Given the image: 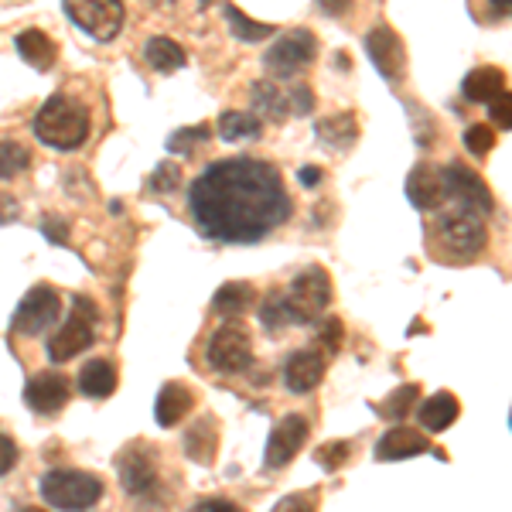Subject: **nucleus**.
<instances>
[{
	"label": "nucleus",
	"mask_w": 512,
	"mask_h": 512,
	"mask_svg": "<svg viewBox=\"0 0 512 512\" xmlns=\"http://www.w3.org/2000/svg\"><path fill=\"white\" fill-rule=\"evenodd\" d=\"M434 229H437V243H441L451 256H465V260H472L475 253H482L485 243H489L485 216L461 202L454 205V209H444Z\"/></svg>",
	"instance_id": "3"
},
{
	"label": "nucleus",
	"mask_w": 512,
	"mask_h": 512,
	"mask_svg": "<svg viewBox=\"0 0 512 512\" xmlns=\"http://www.w3.org/2000/svg\"><path fill=\"white\" fill-rule=\"evenodd\" d=\"M226 21H229V31H233V38H239V41H263V38H274V24H260V21H250L246 18L239 7H233V4H226Z\"/></svg>",
	"instance_id": "30"
},
{
	"label": "nucleus",
	"mask_w": 512,
	"mask_h": 512,
	"mask_svg": "<svg viewBox=\"0 0 512 512\" xmlns=\"http://www.w3.org/2000/svg\"><path fill=\"white\" fill-rule=\"evenodd\" d=\"M188 212L202 236L219 243H260L291 219V195L274 164L226 158L195 178Z\"/></svg>",
	"instance_id": "1"
},
{
	"label": "nucleus",
	"mask_w": 512,
	"mask_h": 512,
	"mask_svg": "<svg viewBox=\"0 0 512 512\" xmlns=\"http://www.w3.org/2000/svg\"><path fill=\"white\" fill-rule=\"evenodd\" d=\"M62 11L76 28L96 41H113L123 28L120 0H62Z\"/></svg>",
	"instance_id": "9"
},
{
	"label": "nucleus",
	"mask_w": 512,
	"mask_h": 512,
	"mask_svg": "<svg viewBox=\"0 0 512 512\" xmlns=\"http://www.w3.org/2000/svg\"><path fill=\"white\" fill-rule=\"evenodd\" d=\"M253 106L256 113H263L267 120H287V113H291V99L287 93H280L274 82H253Z\"/></svg>",
	"instance_id": "28"
},
{
	"label": "nucleus",
	"mask_w": 512,
	"mask_h": 512,
	"mask_svg": "<svg viewBox=\"0 0 512 512\" xmlns=\"http://www.w3.org/2000/svg\"><path fill=\"white\" fill-rule=\"evenodd\" d=\"M260 321H263V328H267V332H280V328L294 325L291 311H287V297L280 291H270L267 301H263V308H260Z\"/></svg>",
	"instance_id": "32"
},
{
	"label": "nucleus",
	"mask_w": 512,
	"mask_h": 512,
	"mask_svg": "<svg viewBox=\"0 0 512 512\" xmlns=\"http://www.w3.org/2000/svg\"><path fill=\"white\" fill-rule=\"evenodd\" d=\"M41 499L59 512H86L103 499V482L89 472H48L41 478Z\"/></svg>",
	"instance_id": "4"
},
{
	"label": "nucleus",
	"mask_w": 512,
	"mask_h": 512,
	"mask_svg": "<svg viewBox=\"0 0 512 512\" xmlns=\"http://www.w3.org/2000/svg\"><path fill=\"white\" fill-rule=\"evenodd\" d=\"M31 164V151L18 140H0V181L18 178Z\"/></svg>",
	"instance_id": "31"
},
{
	"label": "nucleus",
	"mask_w": 512,
	"mask_h": 512,
	"mask_svg": "<svg viewBox=\"0 0 512 512\" xmlns=\"http://www.w3.org/2000/svg\"><path fill=\"white\" fill-rule=\"evenodd\" d=\"M366 52L383 79H390V82L403 79V72H407V48H403V38L396 35L390 24H376V28L369 31Z\"/></svg>",
	"instance_id": "13"
},
{
	"label": "nucleus",
	"mask_w": 512,
	"mask_h": 512,
	"mask_svg": "<svg viewBox=\"0 0 512 512\" xmlns=\"http://www.w3.org/2000/svg\"><path fill=\"white\" fill-rule=\"evenodd\" d=\"M253 297H256L253 284H246V280H229V284H222L216 297H212V311L226 318L243 315V311H250Z\"/></svg>",
	"instance_id": "26"
},
{
	"label": "nucleus",
	"mask_w": 512,
	"mask_h": 512,
	"mask_svg": "<svg viewBox=\"0 0 512 512\" xmlns=\"http://www.w3.org/2000/svg\"><path fill=\"white\" fill-rule=\"evenodd\" d=\"M489 7H495V11H502V14H512V0H489Z\"/></svg>",
	"instance_id": "48"
},
{
	"label": "nucleus",
	"mask_w": 512,
	"mask_h": 512,
	"mask_svg": "<svg viewBox=\"0 0 512 512\" xmlns=\"http://www.w3.org/2000/svg\"><path fill=\"white\" fill-rule=\"evenodd\" d=\"M21 216V205H18V198H11V195H0V226H7V222H14Z\"/></svg>",
	"instance_id": "45"
},
{
	"label": "nucleus",
	"mask_w": 512,
	"mask_h": 512,
	"mask_svg": "<svg viewBox=\"0 0 512 512\" xmlns=\"http://www.w3.org/2000/svg\"><path fill=\"white\" fill-rule=\"evenodd\" d=\"M284 297H287V311H291L294 325H311V321H318L325 315L328 304H332V277L321 267H308L291 280V291Z\"/></svg>",
	"instance_id": "6"
},
{
	"label": "nucleus",
	"mask_w": 512,
	"mask_h": 512,
	"mask_svg": "<svg viewBox=\"0 0 512 512\" xmlns=\"http://www.w3.org/2000/svg\"><path fill=\"white\" fill-rule=\"evenodd\" d=\"M506 89V76H502V69H495V65H478L465 76L461 82V96L468 99V103H492L495 96Z\"/></svg>",
	"instance_id": "21"
},
{
	"label": "nucleus",
	"mask_w": 512,
	"mask_h": 512,
	"mask_svg": "<svg viewBox=\"0 0 512 512\" xmlns=\"http://www.w3.org/2000/svg\"><path fill=\"white\" fill-rule=\"evenodd\" d=\"M417 393H420V386H417V383L400 386V390H396V393L390 396V400H386L383 407H379V414L390 417V420H403V417L410 414V407L417 403Z\"/></svg>",
	"instance_id": "33"
},
{
	"label": "nucleus",
	"mask_w": 512,
	"mask_h": 512,
	"mask_svg": "<svg viewBox=\"0 0 512 512\" xmlns=\"http://www.w3.org/2000/svg\"><path fill=\"white\" fill-rule=\"evenodd\" d=\"M205 362H209V369L226 373V376L250 369V362H253V338H250V332H246L243 325H236V321L222 325L219 332L209 338V345H205Z\"/></svg>",
	"instance_id": "8"
},
{
	"label": "nucleus",
	"mask_w": 512,
	"mask_h": 512,
	"mask_svg": "<svg viewBox=\"0 0 512 512\" xmlns=\"http://www.w3.org/2000/svg\"><path fill=\"white\" fill-rule=\"evenodd\" d=\"M35 137L55 151H76L89 137V110L72 96H52L35 117Z\"/></svg>",
	"instance_id": "2"
},
{
	"label": "nucleus",
	"mask_w": 512,
	"mask_h": 512,
	"mask_svg": "<svg viewBox=\"0 0 512 512\" xmlns=\"http://www.w3.org/2000/svg\"><path fill=\"white\" fill-rule=\"evenodd\" d=\"M325 355L315 352V349H301L294 352L291 359H287L284 366V383L291 393H311L315 386H321V379H325Z\"/></svg>",
	"instance_id": "17"
},
{
	"label": "nucleus",
	"mask_w": 512,
	"mask_h": 512,
	"mask_svg": "<svg viewBox=\"0 0 512 512\" xmlns=\"http://www.w3.org/2000/svg\"><path fill=\"white\" fill-rule=\"evenodd\" d=\"M41 233L52 239V243L65 246V243H69V222H65L62 216H45V219H41Z\"/></svg>",
	"instance_id": "41"
},
{
	"label": "nucleus",
	"mask_w": 512,
	"mask_h": 512,
	"mask_svg": "<svg viewBox=\"0 0 512 512\" xmlns=\"http://www.w3.org/2000/svg\"><path fill=\"white\" fill-rule=\"evenodd\" d=\"M287 99H291V110L294 113H311V110H315V96H311L308 86L291 89V93H287Z\"/></svg>",
	"instance_id": "43"
},
{
	"label": "nucleus",
	"mask_w": 512,
	"mask_h": 512,
	"mask_svg": "<svg viewBox=\"0 0 512 512\" xmlns=\"http://www.w3.org/2000/svg\"><path fill=\"white\" fill-rule=\"evenodd\" d=\"M318 7L328 14V18H342V14L352 7V0H318Z\"/></svg>",
	"instance_id": "47"
},
{
	"label": "nucleus",
	"mask_w": 512,
	"mask_h": 512,
	"mask_svg": "<svg viewBox=\"0 0 512 512\" xmlns=\"http://www.w3.org/2000/svg\"><path fill=\"white\" fill-rule=\"evenodd\" d=\"M202 140H209V127H185V130H175V134L168 137V151L175 154H192Z\"/></svg>",
	"instance_id": "35"
},
{
	"label": "nucleus",
	"mask_w": 512,
	"mask_h": 512,
	"mask_svg": "<svg viewBox=\"0 0 512 512\" xmlns=\"http://www.w3.org/2000/svg\"><path fill=\"white\" fill-rule=\"evenodd\" d=\"M144 59L151 65L154 72H164V76H171V72H178L181 65H185V52H181V45H175L171 38H151L144 48Z\"/></svg>",
	"instance_id": "27"
},
{
	"label": "nucleus",
	"mask_w": 512,
	"mask_h": 512,
	"mask_svg": "<svg viewBox=\"0 0 512 512\" xmlns=\"http://www.w3.org/2000/svg\"><path fill=\"white\" fill-rule=\"evenodd\" d=\"M59 311H62V301H59V291L48 284H38L24 294V301L18 304L14 311V332L18 335H41L59 321Z\"/></svg>",
	"instance_id": "11"
},
{
	"label": "nucleus",
	"mask_w": 512,
	"mask_h": 512,
	"mask_svg": "<svg viewBox=\"0 0 512 512\" xmlns=\"http://www.w3.org/2000/svg\"><path fill=\"white\" fill-rule=\"evenodd\" d=\"M216 451H219V427H216V417H198L185 434V454L195 461V465H212L216 461Z\"/></svg>",
	"instance_id": "20"
},
{
	"label": "nucleus",
	"mask_w": 512,
	"mask_h": 512,
	"mask_svg": "<svg viewBox=\"0 0 512 512\" xmlns=\"http://www.w3.org/2000/svg\"><path fill=\"white\" fill-rule=\"evenodd\" d=\"M24 403H28L35 414L48 417L59 414V410L69 403V383L59 373H38L24 383Z\"/></svg>",
	"instance_id": "15"
},
{
	"label": "nucleus",
	"mask_w": 512,
	"mask_h": 512,
	"mask_svg": "<svg viewBox=\"0 0 512 512\" xmlns=\"http://www.w3.org/2000/svg\"><path fill=\"white\" fill-rule=\"evenodd\" d=\"M318 338H321V345H325L328 352H338V349H342V338H345L342 321H338V318H328L325 325H321Z\"/></svg>",
	"instance_id": "40"
},
{
	"label": "nucleus",
	"mask_w": 512,
	"mask_h": 512,
	"mask_svg": "<svg viewBox=\"0 0 512 512\" xmlns=\"http://www.w3.org/2000/svg\"><path fill=\"white\" fill-rule=\"evenodd\" d=\"M79 390L89 396V400H106L113 390H117V366L110 359H93L82 366L79 373Z\"/></svg>",
	"instance_id": "23"
},
{
	"label": "nucleus",
	"mask_w": 512,
	"mask_h": 512,
	"mask_svg": "<svg viewBox=\"0 0 512 512\" xmlns=\"http://www.w3.org/2000/svg\"><path fill=\"white\" fill-rule=\"evenodd\" d=\"M274 512H318V489L291 492L277 502Z\"/></svg>",
	"instance_id": "38"
},
{
	"label": "nucleus",
	"mask_w": 512,
	"mask_h": 512,
	"mask_svg": "<svg viewBox=\"0 0 512 512\" xmlns=\"http://www.w3.org/2000/svg\"><path fill=\"white\" fill-rule=\"evenodd\" d=\"M489 120L499 130H512V93L509 89H502V93L489 103Z\"/></svg>",
	"instance_id": "39"
},
{
	"label": "nucleus",
	"mask_w": 512,
	"mask_h": 512,
	"mask_svg": "<svg viewBox=\"0 0 512 512\" xmlns=\"http://www.w3.org/2000/svg\"><path fill=\"white\" fill-rule=\"evenodd\" d=\"M318 55V41L308 28H294L287 31L284 38L274 41L267 55H263V65H267L270 79H294L297 72H304Z\"/></svg>",
	"instance_id": "7"
},
{
	"label": "nucleus",
	"mask_w": 512,
	"mask_h": 512,
	"mask_svg": "<svg viewBox=\"0 0 512 512\" xmlns=\"http://www.w3.org/2000/svg\"><path fill=\"white\" fill-rule=\"evenodd\" d=\"M14 48H18V55H21V59L28 62L31 69H38V72L52 69L55 55H59V48H55V41L48 38L45 31H38V28L21 31V35L14 38Z\"/></svg>",
	"instance_id": "22"
},
{
	"label": "nucleus",
	"mask_w": 512,
	"mask_h": 512,
	"mask_svg": "<svg viewBox=\"0 0 512 512\" xmlns=\"http://www.w3.org/2000/svg\"><path fill=\"white\" fill-rule=\"evenodd\" d=\"M18 465V448H14V441L7 434H0V478H4L11 468Z\"/></svg>",
	"instance_id": "42"
},
{
	"label": "nucleus",
	"mask_w": 512,
	"mask_h": 512,
	"mask_svg": "<svg viewBox=\"0 0 512 512\" xmlns=\"http://www.w3.org/2000/svg\"><path fill=\"white\" fill-rule=\"evenodd\" d=\"M192 407H195V393L185 383H164L158 403H154V417H158L161 427H178Z\"/></svg>",
	"instance_id": "19"
},
{
	"label": "nucleus",
	"mask_w": 512,
	"mask_h": 512,
	"mask_svg": "<svg viewBox=\"0 0 512 512\" xmlns=\"http://www.w3.org/2000/svg\"><path fill=\"white\" fill-rule=\"evenodd\" d=\"M117 475L123 492L134 495V499H147L158 489V454L147 444H127L117 454Z\"/></svg>",
	"instance_id": "10"
},
{
	"label": "nucleus",
	"mask_w": 512,
	"mask_h": 512,
	"mask_svg": "<svg viewBox=\"0 0 512 512\" xmlns=\"http://www.w3.org/2000/svg\"><path fill=\"white\" fill-rule=\"evenodd\" d=\"M461 414V407H458V400L448 393V390H441V393H434L431 400H424L420 403V410H417V417H420V424L427 427V431H448V427L458 420Z\"/></svg>",
	"instance_id": "24"
},
{
	"label": "nucleus",
	"mask_w": 512,
	"mask_h": 512,
	"mask_svg": "<svg viewBox=\"0 0 512 512\" xmlns=\"http://www.w3.org/2000/svg\"><path fill=\"white\" fill-rule=\"evenodd\" d=\"M444 195H448V185H444V175L434 168V164L420 161L417 168H410V175H407V198L417 205L420 212L441 209Z\"/></svg>",
	"instance_id": "16"
},
{
	"label": "nucleus",
	"mask_w": 512,
	"mask_h": 512,
	"mask_svg": "<svg viewBox=\"0 0 512 512\" xmlns=\"http://www.w3.org/2000/svg\"><path fill=\"white\" fill-rule=\"evenodd\" d=\"M349 454H352L349 441H332V444H325V448L315 451V461L321 468H328V472H335V468H342L345 461H349Z\"/></svg>",
	"instance_id": "37"
},
{
	"label": "nucleus",
	"mask_w": 512,
	"mask_h": 512,
	"mask_svg": "<svg viewBox=\"0 0 512 512\" xmlns=\"http://www.w3.org/2000/svg\"><path fill=\"white\" fill-rule=\"evenodd\" d=\"M321 175H325V171L315 168V164H308V168L297 171V181H301L304 188H318L321 185Z\"/></svg>",
	"instance_id": "46"
},
{
	"label": "nucleus",
	"mask_w": 512,
	"mask_h": 512,
	"mask_svg": "<svg viewBox=\"0 0 512 512\" xmlns=\"http://www.w3.org/2000/svg\"><path fill=\"white\" fill-rule=\"evenodd\" d=\"M96 321H99V308L89 297H76L72 301V318L48 338V359L59 366V362L76 359L79 352H86L96 338Z\"/></svg>",
	"instance_id": "5"
},
{
	"label": "nucleus",
	"mask_w": 512,
	"mask_h": 512,
	"mask_svg": "<svg viewBox=\"0 0 512 512\" xmlns=\"http://www.w3.org/2000/svg\"><path fill=\"white\" fill-rule=\"evenodd\" d=\"M465 147L475 154V158H485V154L495 147V130L489 123H472V127L465 130Z\"/></svg>",
	"instance_id": "34"
},
{
	"label": "nucleus",
	"mask_w": 512,
	"mask_h": 512,
	"mask_svg": "<svg viewBox=\"0 0 512 512\" xmlns=\"http://www.w3.org/2000/svg\"><path fill=\"white\" fill-rule=\"evenodd\" d=\"M427 451H431V441L420 431H410V427H393L390 434H383L376 441V461H403Z\"/></svg>",
	"instance_id": "18"
},
{
	"label": "nucleus",
	"mask_w": 512,
	"mask_h": 512,
	"mask_svg": "<svg viewBox=\"0 0 512 512\" xmlns=\"http://www.w3.org/2000/svg\"><path fill=\"white\" fill-rule=\"evenodd\" d=\"M315 134L325 140L328 147H335V151H349L355 140H359V120H355V113H338V117L318 120Z\"/></svg>",
	"instance_id": "25"
},
{
	"label": "nucleus",
	"mask_w": 512,
	"mask_h": 512,
	"mask_svg": "<svg viewBox=\"0 0 512 512\" xmlns=\"http://www.w3.org/2000/svg\"><path fill=\"white\" fill-rule=\"evenodd\" d=\"M192 512H243V509L229 499H202L198 506H192Z\"/></svg>",
	"instance_id": "44"
},
{
	"label": "nucleus",
	"mask_w": 512,
	"mask_h": 512,
	"mask_svg": "<svg viewBox=\"0 0 512 512\" xmlns=\"http://www.w3.org/2000/svg\"><path fill=\"white\" fill-rule=\"evenodd\" d=\"M308 434H311L308 417L287 414L284 420H277V427L270 431L267 454H263V465H267V468H287L297 458V451L304 448Z\"/></svg>",
	"instance_id": "12"
},
{
	"label": "nucleus",
	"mask_w": 512,
	"mask_h": 512,
	"mask_svg": "<svg viewBox=\"0 0 512 512\" xmlns=\"http://www.w3.org/2000/svg\"><path fill=\"white\" fill-rule=\"evenodd\" d=\"M216 130H219L222 140H229V144H236V140H256V137L263 134L260 120H256L253 113H239V110L222 113L219 123H216Z\"/></svg>",
	"instance_id": "29"
},
{
	"label": "nucleus",
	"mask_w": 512,
	"mask_h": 512,
	"mask_svg": "<svg viewBox=\"0 0 512 512\" xmlns=\"http://www.w3.org/2000/svg\"><path fill=\"white\" fill-rule=\"evenodd\" d=\"M181 185V168L175 161H164L154 168V175H151V192H158V195H168V192H175V188Z\"/></svg>",
	"instance_id": "36"
},
{
	"label": "nucleus",
	"mask_w": 512,
	"mask_h": 512,
	"mask_svg": "<svg viewBox=\"0 0 512 512\" xmlns=\"http://www.w3.org/2000/svg\"><path fill=\"white\" fill-rule=\"evenodd\" d=\"M444 185H448V195L454 198V202L468 205V209L482 212V216H492L495 212V198L489 192V185H485L478 171L465 168L461 161L448 164V171H444Z\"/></svg>",
	"instance_id": "14"
},
{
	"label": "nucleus",
	"mask_w": 512,
	"mask_h": 512,
	"mask_svg": "<svg viewBox=\"0 0 512 512\" xmlns=\"http://www.w3.org/2000/svg\"><path fill=\"white\" fill-rule=\"evenodd\" d=\"M18 512H48V509H41V506H24V509H18Z\"/></svg>",
	"instance_id": "49"
}]
</instances>
